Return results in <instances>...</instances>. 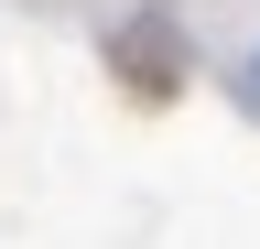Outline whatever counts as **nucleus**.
Returning <instances> with one entry per match:
<instances>
[{"label": "nucleus", "instance_id": "1", "mask_svg": "<svg viewBox=\"0 0 260 249\" xmlns=\"http://www.w3.org/2000/svg\"><path fill=\"white\" fill-rule=\"evenodd\" d=\"M119 76L141 87V98H162V87H184V22L174 11H141L119 33Z\"/></svg>", "mask_w": 260, "mask_h": 249}, {"label": "nucleus", "instance_id": "2", "mask_svg": "<svg viewBox=\"0 0 260 249\" xmlns=\"http://www.w3.org/2000/svg\"><path fill=\"white\" fill-rule=\"evenodd\" d=\"M239 98H249V109H260V54H249V65H239Z\"/></svg>", "mask_w": 260, "mask_h": 249}]
</instances>
